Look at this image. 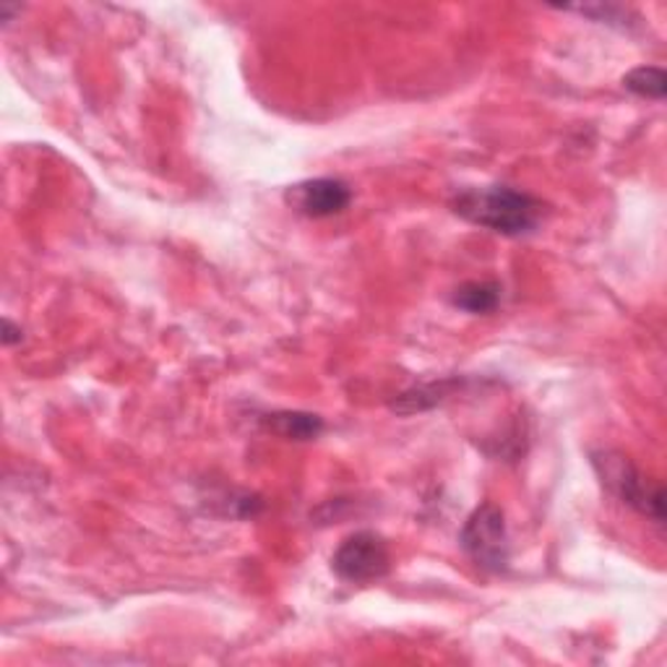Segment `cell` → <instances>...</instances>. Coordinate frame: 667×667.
<instances>
[{"mask_svg": "<svg viewBox=\"0 0 667 667\" xmlns=\"http://www.w3.org/2000/svg\"><path fill=\"white\" fill-rule=\"evenodd\" d=\"M451 208L470 225L485 227L490 233L519 238L538 227L542 204L530 193L509 185L467 188L451 199Z\"/></svg>", "mask_w": 667, "mask_h": 667, "instance_id": "6da1fadb", "label": "cell"}, {"mask_svg": "<svg viewBox=\"0 0 667 667\" xmlns=\"http://www.w3.org/2000/svg\"><path fill=\"white\" fill-rule=\"evenodd\" d=\"M592 467L600 477L602 488L615 496L621 504L644 513L657 524L665 521V493L657 483L644 477L642 472L629 456L618 454V451H595Z\"/></svg>", "mask_w": 667, "mask_h": 667, "instance_id": "7a4b0ae2", "label": "cell"}, {"mask_svg": "<svg viewBox=\"0 0 667 667\" xmlns=\"http://www.w3.org/2000/svg\"><path fill=\"white\" fill-rule=\"evenodd\" d=\"M459 545L470 555L477 568L490 574H500L509 568L511 542L506 530V517L496 504H483L464 521Z\"/></svg>", "mask_w": 667, "mask_h": 667, "instance_id": "3957f363", "label": "cell"}, {"mask_svg": "<svg viewBox=\"0 0 667 667\" xmlns=\"http://www.w3.org/2000/svg\"><path fill=\"white\" fill-rule=\"evenodd\" d=\"M334 574L350 584H371L384 579L392 568L386 540L375 532H354L342 540L331 558Z\"/></svg>", "mask_w": 667, "mask_h": 667, "instance_id": "277c9868", "label": "cell"}, {"mask_svg": "<svg viewBox=\"0 0 667 667\" xmlns=\"http://www.w3.org/2000/svg\"><path fill=\"white\" fill-rule=\"evenodd\" d=\"M287 204L297 214L310 219H326L334 214H342L352 201V188L339 178H316L303 180L284 193Z\"/></svg>", "mask_w": 667, "mask_h": 667, "instance_id": "5b68a950", "label": "cell"}, {"mask_svg": "<svg viewBox=\"0 0 667 667\" xmlns=\"http://www.w3.org/2000/svg\"><path fill=\"white\" fill-rule=\"evenodd\" d=\"M263 430L280 436L284 441H316L324 433V420L313 412H271L261 417Z\"/></svg>", "mask_w": 667, "mask_h": 667, "instance_id": "8992f818", "label": "cell"}, {"mask_svg": "<svg viewBox=\"0 0 667 667\" xmlns=\"http://www.w3.org/2000/svg\"><path fill=\"white\" fill-rule=\"evenodd\" d=\"M459 386H462V381L459 378H443V381H433V384L415 386V388H409V392L402 394L392 407L399 415L426 412V409L441 405V402L446 399L449 394H454Z\"/></svg>", "mask_w": 667, "mask_h": 667, "instance_id": "52a82bcc", "label": "cell"}, {"mask_svg": "<svg viewBox=\"0 0 667 667\" xmlns=\"http://www.w3.org/2000/svg\"><path fill=\"white\" fill-rule=\"evenodd\" d=\"M451 303H454L456 308L475 313V316H485V313H493L498 308L500 287L496 282H467L454 292Z\"/></svg>", "mask_w": 667, "mask_h": 667, "instance_id": "ba28073f", "label": "cell"}, {"mask_svg": "<svg viewBox=\"0 0 667 667\" xmlns=\"http://www.w3.org/2000/svg\"><path fill=\"white\" fill-rule=\"evenodd\" d=\"M623 87L644 100H665L667 76L657 66H638L623 76Z\"/></svg>", "mask_w": 667, "mask_h": 667, "instance_id": "9c48e42d", "label": "cell"}, {"mask_svg": "<svg viewBox=\"0 0 667 667\" xmlns=\"http://www.w3.org/2000/svg\"><path fill=\"white\" fill-rule=\"evenodd\" d=\"M563 11H576L584 13V16L595 19L597 24H618V26H629L625 24V16L629 11H623L621 5H604V3H584V5H563Z\"/></svg>", "mask_w": 667, "mask_h": 667, "instance_id": "30bf717a", "label": "cell"}, {"mask_svg": "<svg viewBox=\"0 0 667 667\" xmlns=\"http://www.w3.org/2000/svg\"><path fill=\"white\" fill-rule=\"evenodd\" d=\"M21 339H24V331H21V326L13 324L11 318H3V344L13 347V344H19Z\"/></svg>", "mask_w": 667, "mask_h": 667, "instance_id": "8fae6325", "label": "cell"}]
</instances>
